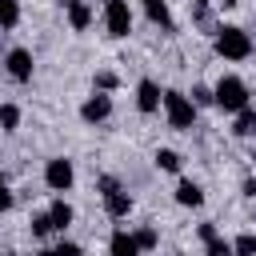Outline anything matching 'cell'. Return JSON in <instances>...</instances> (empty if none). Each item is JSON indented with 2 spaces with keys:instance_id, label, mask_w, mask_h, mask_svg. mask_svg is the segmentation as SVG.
<instances>
[{
  "instance_id": "obj_1",
  "label": "cell",
  "mask_w": 256,
  "mask_h": 256,
  "mask_svg": "<svg viewBox=\"0 0 256 256\" xmlns=\"http://www.w3.org/2000/svg\"><path fill=\"white\" fill-rule=\"evenodd\" d=\"M212 104L216 108H224V112H244L248 108V84L240 80V76H220L216 80V88H212Z\"/></svg>"
},
{
  "instance_id": "obj_2",
  "label": "cell",
  "mask_w": 256,
  "mask_h": 256,
  "mask_svg": "<svg viewBox=\"0 0 256 256\" xmlns=\"http://www.w3.org/2000/svg\"><path fill=\"white\" fill-rule=\"evenodd\" d=\"M216 56H224V60H248L252 56V36L244 28H236V24L216 28Z\"/></svg>"
},
{
  "instance_id": "obj_3",
  "label": "cell",
  "mask_w": 256,
  "mask_h": 256,
  "mask_svg": "<svg viewBox=\"0 0 256 256\" xmlns=\"http://www.w3.org/2000/svg\"><path fill=\"white\" fill-rule=\"evenodd\" d=\"M160 108H164V116H168V128H176V132H188V128L196 124V104H192L184 92H176V88L164 92Z\"/></svg>"
},
{
  "instance_id": "obj_4",
  "label": "cell",
  "mask_w": 256,
  "mask_h": 256,
  "mask_svg": "<svg viewBox=\"0 0 256 256\" xmlns=\"http://www.w3.org/2000/svg\"><path fill=\"white\" fill-rule=\"evenodd\" d=\"M96 188H100V200H104V212H108L112 220H124V216L132 212V196L124 192V184H120L116 176H100V180H96Z\"/></svg>"
},
{
  "instance_id": "obj_5",
  "label": "cell",
  "mask_w": 256,
  "mask_h": 256,
  "mask_svg": "<svg viewBox=\"0 0 256 256\" xmlns=\"http://www.w3.org/2000/svg\"><path fill=\"white\" fill-rule=\"evenodd\" d=\"M104 28L116 40H124L132 32V8H128V0H108L104 4Z\"/></svg>"
},
{
  "instance_id": "obj_6",
  "label": "cell",
  "mask_w": 256,
  "mask_h": 256,
  "mask_svg": "<svg viewBox=\"0 0 256 256\" xmlns=\"http://www.w3.org/2000/svg\"><path fill=\"white\" fill-rule=\"evenodd\" d=\"M72 180H76V168H72V160H64V156H52V160L44 164V184H48L52 192H68V188H72Z\"/></svg>"
},
{
  "instance_id": "obj_7",
  "label": "cell",
  "mask_w": 256,
  "mask_h": 256,
  "mask_svg": "<svg viewBox=\"0 0 256 256\" xmlns=\"http://www.w3.org/2000/svg\"><path fill=\"white\" fill-rule=\"evenodd\" d=\"M4 68H8V76H12V80L28 84V80H32V72H36V60H32V52H28V48H8Z\"/></svg>"
},
{
  "instance_id": "obj_8",
  "label": "cell",
  "mask_w": 256,
  "mask_h": 256,
  "mask_svg": "<svg viewBox=\"0 0 256 256\" xmlns=\"http://www.w3.org/2000/svg\"><path fill=\"white\" fill-rule=\"evenodd\" d=\"M112 116V96L108 92H92L84 104H80V120L84 124H104Z\"/></svg>"
},
{
  "instance_id": "obj_9",
  "label": "cell",
  "mask_w": 256,
  "mask_h": 256,
  "mask_svg": "<svg viewBox=\"0 0 256 256\" xmlns=\"http://www.w3.org/2000/svg\"><path fill=\"white\" fill-rule=\"evenodd\" d=\"M160 100H164V92H160V84L144 76V80L136 84V108H140L144 116H152V112L160 108Z\"/></svg>"
},
{
  "instance_id": "obj_10",
  "label": "cell",
  "mask_w": 256,
  "mask_h": 256,
  "mask_svg": "<svg viewBox=\"0 0 256 256\" xmlns=\"http://www.w3.org/2000/svg\"><path fill=\"white\" fill-rule=\"evenodd\" d=\"M64 16H68L72 32H88V24H92V4H88V0H68V4H64Z\"/></svg>"
},
{
  "instance_id": "obj_11",
  "label": "cell",
  "mask_w": 256,
  "mask_h": 256,
  "mask_svg": "<svg viewBox=\"0 0 256 256\" xmlns=\"http://www.w3.org/2000/svg\"><path fill=\"white\" fill-rule=\"evenodd\" d=\"M108 256H140L136 236H132L128 228H116V232L108 236Z\"/></svg>"
},
{
  "instance_id": "obj_12",
  "label": "cell",
  "mask_w": 256,
  "mask_h": 256,
  "mask_svg": "<svg viewBox=\"0 0 256 256\" xmlns=\"http://www.w3.org/2000/svg\"><path fill=\"white\" fill-rule=\"evenodd\" d=\"M176 204H180V208H200V204H204V188H200L196 180H180V184H176Z\"/></svg>"
},
{
  "instance_id": "obj_13",
  "label": "cell",
  "mask_w": 256,
  "mask_h": 256,
  "mask_svg": "<svg viewBox=\"0 0 256 256\" xmlns=\"http://www.w3.org/2000/svg\"><path fill=\"white\" fill-rule=\"evenodd\" d=\"M72 216H76V212H72L68 200H52V204H48V224H52V232H64V228L72 224Z\"/></svg>"
},
{
  "instance_id": "obj_14",
  "label": "cell",
  "mask_w": 256,
  "mask_h": 256,
  "mask_svg": "<svg viewBox=\"0 0 256 256\" xmlns=\"http://www.w3.org/2000/svg\"><path fill=\"white\" fill-rule=\"evenodd\" d=\"M144 4V12H148V20L152 24H160L164 32H172V12H168V0H140Z\"/></svg>"
},
{
  "instance_id": "obj_15",
  "label": "cell",
  "mask_w": 256,
  "mask_h": 256,
  "mask_svg": "<svg viewBox=\"0 0 256 256\" xmlns=\"http://www.w3.org/2000/svg\"><path fill=\"white\" fill-rule=\"evenodd\" d=\"M152 160H156V168H160V172H180V168H184L180 152H172V148H156V156H152Z\"/></svg>"
},
{
  "instance_id": "obj_16",
  "label": "cell",
  "mask_w": 256,
  "mask_h": 256,
  "mask_svg": "<svg viewBox=\"0 0 256 256\" xmlns=\"http://www.w3.org/2000/svg\"><path fill=\"white\" fill-rule=\"evenodd\" d=\"M232 132L236 136H256V108H244V112H236V124H232Z\"/></svg>"
},
{
  "instance_id": "obj_17",
  "label": "cell",
  "mask_w": 256,
  "mask_h": 256,
  "mask_svg": "<svg viewBox=\"0 0 256 256\" xmlns=\"http://www.w3.org/2000/svg\"><path fill=\"white\" fill-rule=\"evenodd\" d=\"M20 24V0H0V32Z\"/></svg>"
},
{
  "instance_id": "obj_18",
  "label": "cell",
  "mask_w": 256,
  "mask_h": 256,
  "mask_svg": "<svg viewBox=\"0 0 256 256\" xmlns=\"http://www.w3.org/2000/svg\"><path fill=\"white\" fill-rule=\"evenodd\" d=\"M20 128V108L16 104H0V132H16Z\"/></svg>"
},
{
  "instance_id": "obj_19",
  "label": "cell",
  "mask_w": 256,
  "mask_h": 256,
  "mask_svg": "<svg viewBox=\"0 0 256 256\" xmlns=\"http://www.w3.org/2000/svg\"><path fill=\"white\" fill-rule=\"evenodd\" d=\"M232 256H256V232H244L232 240Z\"/></svg>"
},
{
  "instance_id": "obj_20",
  "label": "cell",
  "mask_w": 256,
  "mask_h": 256,
  "mask_svg": "<svg viewBox=\"0 0 256 256\" xmlns=\"http://www.w3.org/2000/svg\"><path fill=\"white\" fill-rule=\"evenodd\" d=\"M132 236H136L140 252H148V248H156V244H160V232H156V228H148V224H144V228H136Z\"/></svg>"
},
{
  "instance_id": "obj_21",
  "label": "cell",
  "mask_w": 256,
  "mask_h": 256,
  "mask_svg": "<svg viewBox=\"0 0 256 256\" xmlns=\"http://www.w3.org/2000/svg\"><path fill=\"white\" fill-rule=\"evenodd\" d=\"M40 256H84V248H80V244H72V240H60L56 248H44Z\"/></svg>"
},
{
  "instance_id": "obj_22",
  "label": "cell",
  "mask_w": 256,
  "mask_h": 256,
  "mask_svg": "<svg viewBox=\"0 0 256 256\" xmlns=\"http://www.w3.org/2000/svg\"><path fill=\"white\" fill-rule=\"evenodd\" d=\"M120 80H116V72H96V92H112Z\"/></svg>"
},
{
  "instance_id": "obj_23",
  "label": "cell",
  "mask_w": 256,
  "mask_h": 256,
  "mask_svg": "<svg viewBox=\"0 0 256 256\" xmlns=\"http://www.w3.org/2000/svg\"><path fill=\"white\" fill-rule=\"evenodd\" d=\"M204 248H208V256H232V244H228V240H220V236H216V240H208Z\"/></svg>"
},
{
  "instance_id": "obj_24",
  "label": "cell",
  "mask_w": 256,
  "mask_h": 256,
  "mask_svg": "<svg viewBox=\"0 0 256 256\" xmlns=\"http://www.w3.org/2000/svg\"><path fill=\"white\" fill-rule=\"evenodd\" d=\"M188 100H192V104H212V88H208V84H196Z\"/></svg>"
},
{
  "instance_id": "obj_25",
  "label": "cell",
  "mask_w": 256,
  "mask_h": 256,
  "mask_svg": "<svg viewBox=\"0 0 256 256\" xmlns=\"http://www.w3.org/2000/svg\"><path fill=\"white\" fill-rule=\"evenodd\" d=\"M48 232H52V224H48V212L32 216V236H48Z\"/></svg>"
},
{
  "instance_id": "obj_26",
  "label": "cell",
  "mask_w": 256,
  "mask_h": 256,
  "mask_svg": "<svg viewBox=\"0 0 256 256\" xmlns=\"http://www.w3.org/2000/svg\"><path fill=\"white\" fill-rule=\"evenodd\" d=\"M12 208V188H8V180L0 176V212H8Z\"/></svg>"
},
{
  "instance_id": "obj_27",
  "label": "cell",
  "mask_w": 256,
  "mask_h": 256,
  "mask_svg": "<svg viewBox=\"0 0 256 256\" xmlns=\"http://www.w3.org/2000/svg\"><path fill=\"white\" fill-rule=\"evenodd\" d=\"M216 236H220V232H216V224H212V220H204V224H200V240L208 244V240H216Z\"/></svg>"
},
{
  "instance_id": "obj_28",
  "label": "cell",
  "mask_w": 256,
  "mask_h": 256,
  "mask_svg": "<svg viewBox=\"0 0 256 256\" xmlns=\"http://www.w3.org/2000/svg\"><path fill=\"white\" fill-rule=\"evenodd\" d=\"M240 192H244V196H248V200H256V176H248V180H244V184H240Z\"/></svg>"
},
{
  "instance_id": "obj_29",
  "label": "cell",
  "mask_w": 256,
  "mask_h": 256,
  "mask_svg": "<svg viewBox=\"0 0 256 256\" xmlns=\"http://www.w3.org/2000/svg\"><path fill=\"white\" fill-rule=\"evenodd\" d=\"M220 4H224V8H232V4H236V0H220Z\"/></svg>"
},
{
  "instance_id": "obj_30",
  "label": "cell",
  "mask_w": 256,
  "mask_h": 256,
  "mask_svg": "<svg viewBox=\"0 0 256 256\" xmlns=\"http://www.w3.org/2000/svg\"><path fill=\"white\" fill-rule=\"evenodd\" d=\"M64 4H68V0H60V8H64Z\"/></svg>"
},
{
  "instance_id": "obj_31",
  "label": "cell",
  "mask_w": 256,
  "mask_h": 256,
  "mask_svg": "<svg viewBox=\"0 0 256 256\" xmlns=\"http://www.w3.org/2000/svg\"><path fill=\"white\" fill-rule=\"evenodd\" d=\"M252 160H256V148H252Z\"/></svg>"
},
{
  "instance_id": "obj_32",
  "label": "cell",
  "mask_w": 256,
  "mask_h": 256,
  "mask_svg": "<svg viewBox=\"0 0 256 256\" xmlns=\"http://www.w3.org/2000/svg\"><path fill=\"white\" fill-rule=\"evenodd\" d=\"M252 224H256V216H252Z\"/></svg>"
},
{
  "instance_id": "obj_33",
  "label": "cell",
  "mask_w": 256,
  "mask_h": 256,
  "mask_svg": "<svg viewBox=\"0 0 256 256\" xmlns=\"http://www.w3.org/2000/svg\"><path fill=\"white\" fill-rule=\"evenodd\" d=\"M100 4H108V0H100Z\"/></svg>"
},
{
  "instance_id": "obj_34",
  "label": "cell",
  "mask_w": 256,
  "mask_h": 256,
  "mask_svg": "<svg viewBox=\"0 0 256 256\" xmlns=\"http://www.w3.org/2000/svg\"><path fill=\"white\" fill-rule=\"evenodd\" d=\"M0 36H4V32H0Z\"/></svg>"
},
{
  "instance_id": "obj_35",
  "label": "cell",
  "mask_w": 256,
  "mask_h": 256,
  "mask_svg": "<svg viewBox=\"0 0 256 256\" xmlns=\"http://www.w3.org/2000/svg\"><path fill=\"white\" fill-rule=\"evenodd\" d=\"M200 4H204V0H200Z\"/></svg>"
}]
</instances>
